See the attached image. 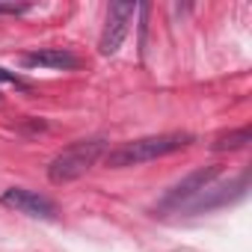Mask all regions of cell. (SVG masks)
<instances>
[{"label": "cell", "instance_id": "cell-1", "mask_svg": "<svg viewBox=\"0 0 252 252\" xmlns=\"http://www.w3.org/2000/svg\"><path fill=\"white\" fill-rule=\"evenodd\" d=\"M193 143L190 134L184 131H172V134H155V137H140V140H131V143H122L119 149H113L104 163L110 169H125V166H140V163H149V160H158V158H166V155H175L181 149H187Z\"/></svg>", "mask_w": 252, "mask_h": 252}, {"label": "cell", "instance_id": "cell-2", "mask_svg": "<svg viewBox=\"0 0 252 252\" xmlns=\"http://www.w3.org/2000/svg\"><path fill=\"white\" fill-rule=\"evenodd\" d=\"M104 149H107L104 140H80V143L68 146L65 152H60V155L51 160V166H48V178H51L54 184L77 181L80 175H86V172L95 166V160L104 155Z\"/></svg>", "mask_w": 252, "mask_h": 252}, {"label": "cell", "instance_id": "cell-3", "mask_svg": "<svg viewBox=\"0 0 252 252\" xmlns=\"http://www.w3.org/2000/svg\"><path fill=\"white\" fill-rule=\"evenodd\" d=\"M134 12H137V3H110L107 9V24L101 30V42H98V51L104 57L116 54L125 42L131 30V21H134Z\"/></svg>", "mask_w": 252, "mask_h": 252}, {"label": "cell", "instance_id": "cell-4", "mask_svg": "<svg viewBox=\"0 0 252 252\" xmlns=\"http://www.w3.org/2000/svg\"><path fill=\"white\" fill-rule=\"evenodd\" d=\"M0 202H3L6 208H15L21 214H30V217H39V220H57L60 217V208L54 199L36 193V190H24V187H9L3 190V196H0Z\"/></svg>", "mask_w": 252, "mask_h": 252}, {"label": "cell", "instance_id": "cell-5", "mask_svg": "<svg viewBox=\"0 0 252 252\" xmlns=\"http://www.w3.org/2000/svg\"><path fill=\"white\" fill-rule=\"evenodd\" d=\"M222 172V166L220 163H214V166H202V169H196V172H190L184 181H178L166 196H163V202H160V211H169V208H181L184 202H193L217 175Z\"/></svg>", "mask_w": 252, "mask_h": 252}, {"label": "cell", "instance_id": "cell-6", "mask_svg": "<svg viewBox=\"0 0 252 252\" xmlns=\"http://www.w3.org/2000/svg\"><path fill=\"white\" fill-rule=\"evenodd\" d=\"M27 68H57V71H71L80 65V57L65 51V48H39L21 57Z\"/></svg>", "mask_w": 252, "mask_h": 252}, {"label": "cell", "instance_id": "cell-7", "mask_svg": "<svg viewBox=\"0 0 252 252\" xmlns=\"http://www.w3.org/2000/svg\"><path fill=\"white\" fill-rule=\"evenodd\" d=\"M252 143V128H237V131H228V134H220L211 149L214 152H237V149H246Z\"/></svg>", "mask_w": 252, "mask_h": 252}, {"label": "cell", "instance_id": "cell-8", "mask_svg": "<svg viewBox=\"0 0 252 252\" xmlns=\"http://www.w3.org/2000/svg\"><path fill=\"white\" fill-rule=\"evenodd\" d=\"M0 83H9V86H18V89H27V80H21L18 74L6 71V68H0Z\"/></svg>", "mask_w": 252, "mask_h": 252}, {"label": "cell", "instance_id": "cell-9", "mask_svg": "<svg viewBox=\"0 0 252 252\" xmlns=\"http://www.w3.org/2000/svg\"><path fill=\"white\" fill-rule=\"evenodd\" d=\"M27 9H30V3H0V15H21Z\"/></svg>", "mask_w": 252, "mask_h": 252}]
</instances>
